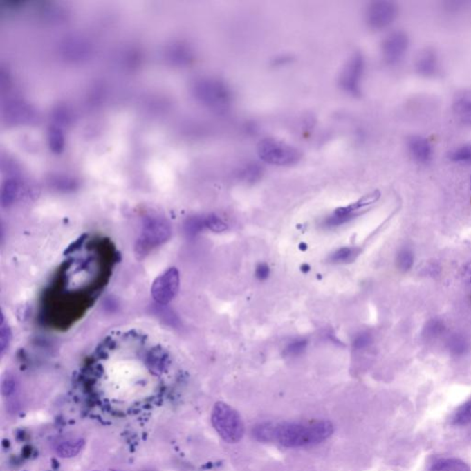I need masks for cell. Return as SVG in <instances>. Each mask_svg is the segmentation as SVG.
Segmentation results:
<instances>
[{
  "mask_svg": "<svg viewBox=\"0 0 471 471\" xmlns=\"http://www.w3.org/2000/svg\"><path fill=\"white\" fill-rule=\"evenodd\" d=\"M333 423L327 420L308 423H284L275 426V442L297 448L320 444L333 434Z\"/></svg>",
  "mask_w": 471,
  "mask_h": 471,
  "instance_id": "1",
  "label": "cell"
},
{
  "mask_svg": "<svg viewBox=\"0 0 471 471\" xmlns=\"http://www.w3.org/2000/svg\"><path fill=\"white\" fill-rule=\"evenodd\" d=\"M194 94L198 102L211 110L225 111L232 103V93L224 82L214 77H202L194 83Z\"/></svg>",
  "mask_w": 471,
  "mask_h": 471,
  "instance_id": "2",
  "label": "cell"
},
{
  "mask_svg": "<svg viewBox=\"0 0 471 471\" xmlns=\"http://www.w3.org/2000/svg\"><path fill=\"white\" fill-rule=\"evenodd\" d=\"M211 421L217 434L225 442L236 444L244 436V423L241 415L227 403L219 401L214 404Z\"/></svg>",
  "mask_w": 471,
  "mask_h": 471,
  "instance_id": "3",
  "label": "cell"
},
{
  "mask_svg": "<svg viewBox=\"0 0 471 471\" xmlns=\"http://www.w3.org/2000/svg\"><path fill=\"white\" fill-rule=\"evenodd\" d=\"M258 154L264 163L281 167L295 165L302 158L295 147L273 138L263 139L259 143Z\"/></svg>",
  "mask_w": 471,
  "mask_h": 471,
  "instance_id": "4",
  "label": "cell"
},
{
  "mask_svg": "<svg viewBox=\"0 0 471 471\" xmlns=\"http://www.w3.org/2000/svg\"><path fill=\"white\" fill-rule=\"evenodd\" d=\"M171 236V228L168 223L160 219H150L144 225L143 232L136 245V253L139 258H143L155 247L168 241Z\"/></svg>",
  "mask_w": 471,
  "mask_h": 471,
  "instance_id": "5",
  "label": "cell"
},
{
  "mask_svg": "<svg viewBox=\"0 0 471 471\" xmlns=\"http://www.w3.org/2000/svg\"><path fill=\"white\" fill-rule=\"evenodd\" d=\"M380 192L377 190V191L364 195L349 205L337 208L333 214L325 220V225L328 227H337V225H344L345 223L349 222L350 220L355 219L362 212L364 211V209L369 208L370 206L375 205L380 199Z\"/></svg>",
  "mask_w": 471,
  "mask_h": 471,
  "instance_id": "6",
  "label": "cell"
},
{
  "mask_svg": "<svg viewBox=\"0 0 471 471\" xmlns=\"http://www.w3.org/2000/svg\"><path fill=\"white\" fill-rule=\"evenodd\" d=\"M364 59L363 55L356 53L348 60L340 77V84L342 90L353 96H360L361 82L364 72Z\"/></svg>",
  "mask_w": 471,
  "mask_h": 471,
  "instance_id": "7",
  "label": "cell"
},
{
  "mask_svg": "<svg viewBox=\"0 0 471 471\" xmlns=\"http://www.w3.org/2000/svg\"><path fill=\"white\" fill-rule=\"evenodd\" d=\"M180 288V274L179 271L174 267L169 268L160 275L154 281L151 286V295L153 299L166 305L171 302L177 295Z\"/></svg>",
  "mask_w": 471,
  "mask_h": 471,
  "instance_id": "8",
  "label": "cell"
},
{
  "mask_svg": "<svg viewBox=\"0 0 471 471\" xmlns=\"http://www.w3.org/2000/svg\"><path fill=\"white\" fill-rule=\"evenodd\" d=\"M398 14L397 5L387 0L370 3L367 10V21L372 29L383 30L390 26Z\"/></svg>",
  "mask_w": 471,
  "mask_h": 471,
  "instance_id": "9",
  "label": "cell"
},
{
  "mask_svg": "<svg viewBox=\"0 0 471 471\" xmlns=\"http://www.w3.org/2000/svg\"><path fill=\"white\" fill-rule=\"evenodd\" d=\"M409 37L403 30L390 33L382 43V54L387 65H397L405 57Z\"/></svg>",
  "mask_w": 471,
  "mask_h": 471,
  "instance_id": "10",
  "label": "cell"
},
{
  "mask_svg": "<svg viewBox=\"0 0 471 471\" xmlns=\"http://www.w3.org/2000/svg\"><path fill=\"white\" fill-rule=\"evenodd\" d=\"M408 149L412 160L417 163L426 165L433 160L434 149L427 138L414 136L409 138Z\"/></svg>",
  "mask_w": 471,
  "mask_h": 471,
  "instance_id": "11",
  "label": "cell"
},
{
  "mask_svg": "<svg viewBox=\"0 0 471 471\" xmlns=\"http://www.w3.org/2000/svg\"><path fill=\"white\" fill-rule=\"evenodd\" d=\"M453 111L462 124L471 127V90L461 91L456 94Z\"/></svg>",
  "mask_w": 471,
  "mask_h": 471,
  "instance_id": "12",
  "label": "cell"
},
{
  "mask_svg": "<svg viewBox=\"0 0 471 471\" xmlns=\"http://www.w3.org/2000/svg\"><path fill=\"white\" fill-rule=\"evenodd\" d=\"M417 73L425 77H434L438 71V58L434 50L426 49L421 53L415 63Z\"/></svg>",
  "mask_w": 471,
  "mask_h": 471,
  "instance_id": "13",
  "label": "cell"
},
{
  "mask_svg": "<svg viewBox=\"0 0 471 471\" xmlns=\"http://www.w3.org/2000/svg\"><path fill=\"white\" fill-rule=\"evenodd\" d=\"M84 445L82 437H63L55 443V451L60 458L71 459L79 455Z\"/></svg>",
  "mask_w": 471,
  "mask_h": 471,
  "instance_id": "14",
  "label": "cell"
},
{
  "mask_svg": "<svg viewBox=\"0 0 471 471\" xmlns=\"http://www.w3.org/2000/svg\"><path fill=\"white\" fill-rule=\"evenodd\" d=\"M447 349L453 356L461 358L470 352L471 344L469 338L464 334L455 333L447 340Z\"/></svg>",
  "mask_w": 471,
  "mask_h": 471,
  "instance_id": "15",
  "label": "cell"
},
{
  "mask_svg": "<svg viewBox=\"0 0 471 471\" xmlns=\"http://www.w3.org/2000/svg\"><path fill=\"white\" fill-rule=\"evenodd\" d=\"M429 471H470V469L461 459L450 458L437 459L429 468Z\"/></svg>",
  "mask_w": 471,
  "mask_h": 471,
  "instance_id": "16",
  "label": "cell"
},
{
  "mask_svg": "<svg viewBox=\"0 0 471 471\" xmlns=\"http://www.w3.org/2000/svg\"><path fill=\"white\" fill-rule=\"evenodd\" d=\"M447 331V325L440 319H432L426 323L423 329V336L427 340H434L444 335Z\"/></svg>",
  "mask_w": 471,
  "mask_h": 471,
  "instance_id": "17",
  "label": "cell"
},
{
  "mask_svg": "<svg viewBox=\"0 0 471 471\" xmlns=\"http://www.w3.org/2000/svg\"><path fill=\"white\" fill-rule=\"evenodd\" d=\"M275 426L272 423H261L253 429V436L261 442H275Z\"/></svg>",
  "mask_w": 471,
  "mask_h": 471,
  "instance_id": "18",
  "label": "cell"
},
{
  "mask_svg": "<svg viewBox=\"0 0 471 471\" xmlns=\"http://www.w3.org/2000/svg\"><path fill=\"white\" fill-rule=\"evenodd\" d=\"M359 250L355 248H342L331 256V261L335 264H349L358 257Z\"/></svg>",
  "mask_w": 471,
  "mask_h": 471,
  "instance_id": "19",
  "label": "cell"
},
{
  "mask_svg": "<svg viewBox=\"0 0 471 471\" xmlns=\"http://www.w3.org/2000/svg\"><path fill=\"white\" fill-rule=\"evenodd\" d=\"M452 422L454 425L459 426L471 423V398L459 407L454 414Z\"/></svg>",
  "mask_w": 471,
  "mask_h": 471,
  "instance_id": "20",
  "label": "cell"
},
{
  "mask_svg": "<svg viewBox=\"0 0 471 471\" xmlns=\"http://www.w3.org/2000/svg\"><path fill=\"white\" fill-rule=\"evenodd\" d=\"M450 160L455 163L471 165V144L463 145L454 149L450 154Z\"/></svg>",
  "mask_w": 471,
  "mask_h": 471,
  "instance_id": "21",
  "label": "cell"
},
{
  "mask_svg": "<svg viewBox=\"0 0 471 471\" xmlns=\"http://www.w3.org/2000/svg\"><path fill=\"white\" fill-rule=\"evenodd\" d=\"M414 252L405 248V249L400 250V252L398 253L396 264H397L398 269L400 272L407 273L412 269V266H414Z\"/></svg>",
  "mask_w": 471,
  "mask_h": 471,
  "instance_id": "22",
  "label": "cell"
},
{
  "mask_svg": "<svg viewBox=\"0 0 471 471\" xmlns=\"http://www.w3.org/2000/svg\"><path fill=\"white\" fill-rule=\"evenodd\" d=\"M203 223H205V227L209 228V230L214 231V232L221 233L225 232L228 230L227 223L223 221L220 217L216 216V214H210L207 217L203 219Z\"/></svg>",
  "mask_w": 471,
  "mask_h": 471,
  "instance_id": "23",
  "label": "cell"
},
{
  "mask_svg": "<svg viewBox=\"0 0 471 471\" xmlns=\"http://www.w3.org/2000/svg\"><path fill=\"white\" fill-rule=\"evenodd\" d=\"M306 344H308V342H306V340H295V341L292 342L291 344L286 347L284 353L288 356L299 355L300 353H302L304 351H305Z\"/></svg>",
  "mask_w": 471,
  "mask_h": 471,
  "instance_id": "24",
  "label": "cell"
},
{
  "mask_svg": "<svg viewBox=\"0 0 471 471\" xmlns=\"http://www.w3.org/2000/svg\"><path fill=\"white\" fill-rule=\"evenodd\" d=\"M261 168L258 165H249L247 166V168L243 169V172H242V177L244 178L245 180L250 181V182H255L256 179H258V178H260L261 176Z\"/></svg>",
  "mask_w": 471,
  "mask_h": 471,
  "instance_id": "25",
  "label": "cell"
},
{
  "mask_svg": "<svg viewBox=\"0 0 471 471\" xmlns=\"http://www.w3.org/2000/svg\"><path fill=\"white\" fill-rule=\"evenodd\" d=\"M15 389L16 383L12 377L7 376V377L3 379L1 384L3 396H5V397H10V396L12 395L14 391H15Z\"/></svg>",
  "mask_w": 471,
  "mask_h": 471,
  "instance_id": "26",
  "label": "cell"
},
{
  "mask_svg": "<svg viewBox=\"0 0 471 471\" xmlns=\"http://www.w3.org/2000/svg\"><path fill=\"white\" fill-rule=\"evenodd\" d=\"M371 342L372 338L370 334L367 333L359 334L358 336H356L355 341H353V348H355V350L364 349V348L369 347V345L371 344Z\"/></svg>",
  "mask_w": 471,
  "mask_h": 471,
  "instance_id": "27",
  "label": "cell"
},
{
  "mask_svg": "<svg viewBox=\"0 0 471 471\" xmlns=\"http://www.w3.org/2000/svg\"><path fill=\"white\" fill-rule=\"evenodd\" d=\"M10 331L8 325L6 324L4 320L2 322L1 331H0V344H1V352L4 353L6 348H7L8 342L10 341Z\"/></svg>",
  "mask_w": 471,
  "mask_h": 471,
  "instance_id": "28",
  "label": "cell"
},
{
  "mask_svg": "<svg viewBox=\"0 0 471 471\" xmlns=\"http://www.w3.org/2000/svg\"><path fill=\"white\" fill-rule=\"evenodd\" d=\"M270 275L269 266L266 264H260L256 268L255 275L258 279L266 280Z\"/></svg>",
  "mask_w": 471,
  "mask_h": 471,
  "instance_id": "29",
  "label": "cell"
},
{
  "mask_svg": "<svg viewBox=\"0 0 471 471\" xmlns=\"http://www.w3.org/2000/svg\"><path fill=\"white\" fill-rule=\"evenodd\" d=\"M461 275L463 282L471 286V261L463 267Z\"/></svg>",
  "mask_w": 471,
  "mask_h": 471,
  "instance_id": "30",
  "label": "cell"
},
{
  "mask_svg": "<svg viewBox=\"0 0 471 471\" xmlns=\"http://www.w3.org/2000/svg\"><path fill=\"white\" fill-rule=\"evenodd\" d=\"M428 274L432 275V277H436L439 275L440 267L437 266L436 264H430L427 267Z\"/></svg>",
  "mask_w": 471,
  "mask_h": 471,
  "instance_id": "31",
  "label": "cell"
},
{
  "mask_svg": "<svg viewBox=\"0 0 471 471\" xmlns=\"http://www.w3.org/2000/svg\"><path fill=\"white\" fill-rule=\"evenodd\" d=\"M469 299H470V303H471V292H470V294Z\"/></svg>",
  "mask_w": 471,
  "mask_h": 471,
  "instance_id": "32",
  "label": "cell"
},
{
  "mask_svg": "<svg viewBox=\"0 0 471 471\" xmlns=\"http://www.w3.org/2000/svg\"><path fill=\"white\" fill-rule=\"evenodd\" d=\"M470 191H471V176H470Z\"/></svg>",
  "mask_w": 471,
  "mask_h": 471,
  "instance_id": "33",
  "label": "cell"
}]
</instances>
